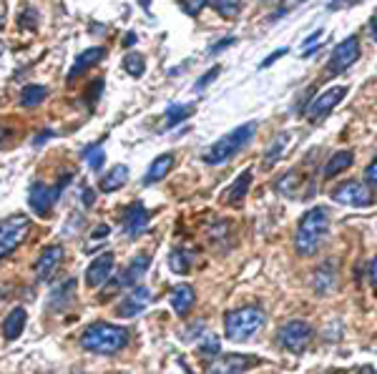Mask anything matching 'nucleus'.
<instances>
[{
    "mask_svg": "<svg viewBox=\"0 0 377 374\" xmlns=\"http://www.w3.org/2000/svg\"><path fill=\"white\" fill-rule=\"evenodd\" d=\"M330 234V209L327 206H315L305 211L297 223V237H294V249L299 256H315L319 246Z\"/></svg>",
    "mask_w": 377,
    "mask_h": 374,
    "instance_id": "f257e3e1",
    "label": "nucleus"
},
{
    "mask_svg": "<svg viewBox=\"0 0 377 374\" xmlns=\"http://www.w3.org/2000/svg\"><path fill=\"white\" fill-rule=\"evenodd\" d=\"M131 341L128 329L108 322H93L81 334V347L91 355H116Z\"/></svg>",
    "mask_w": 377,
    "mask_h": 374,
    "instance_id": "f03ea898",
    "label": "nucleus"
},
{
    "mask_svg": "<svg viewBox=\"0 0 377 374\" xmlns=\"http://www.w3.org/2000/svg\"><path fill=\"white\" fill-rule=\"evenodd\" d=\"M267 314L259 307H239L229 309L224 314V334L234 344L249 341L251 337L257 334L259 329L265 327Z\"/></svg>",
    "mask_w": 377,
    "mask_h": 374,
    "instance_id": "7ed1b4c3",
    "label": "nucleus"
},
{
    "mask_svg": "<svg viewBox=\"0 0 377 374\" xmlns=\"http://www.w3.org/2000/svg\"><path fill=\"white\" fill-rule=\"evenodd\" d=\"M254 128H257V124H244V126H239V128H234V131H229L224 138H219L217 144L204 153V164L219 166V164H224V161H229L234 153H239L249 144L251 136H254Z\"/></svg>",
    "mask_w": 377,
    "mask_h": 374,
    "instance_id": "20e7f679",
    "label": "nucleus"
},
{
    "mask_svg": "<svg viewBox=\"0 0 377 374\" xmlns=\"http://www.w3.org/2000/svg\"><path fill=\"white\" fill-rule=\"evenodd\" d=\"M28 231H31V219L26 214H13L0 221V262L26 241Z\"/></svg>",
    "mask_w": 377,
    "mask_h": 374,
    "instance_id": "39448f33",
    "label": "nucleus"
},
{
    "mask_svg": "<svg viewBox=\"0 0 377 374\" xmlns=\"http://www.w3.org/2000/svg\"><path fill=\"white\" fill-rule=\"evenodd\" d=\"M332 201H337V204L342 206H372L375 204V194H372V189H367V186L362 184V181H358V178H352V181H342V184H337L335 189H332Z\"/></svg>",
    "mask_w": 377,
    "mask_h": 374,
    "instance_id": "423d86ee",
    "label": "nucleus"
},
{
    "mask_svg": "<svg viewBox=\"0 0 377 374\" xmlns=\"http://www.w3.org/2000/svg\"><path fill=\"white\" fill-rule=\"evenodd\" d=\"M310 339H312V327L305 319H292V322H287L285 327L279 329V334H277V341L287 352H292V355L305 352Z\"/></svg>",
    "mask_w": 377,
    "mask_h": 374,
    "instance_id": "0eeeda50",
    "label": "nucleus"
},
{
    "mask_svg": "<svg viewBox=\"0 0 377 374\" xmlns=\"http://www.w3.org/2000/svg\"><path fill=\"white\" fill-rule=\"evenodd\" d=\"M347 96V85H335V88H327L324 93H319V96H315V99L307 103L305 113L307 119L312 121V124H317V121H322L327 113H332V108H337L340 101Z\"/></svg>",
    "mask_w": 377,
    "mask_h": 374,
    "instance_id": "6e6552de",
    "label": "nucleus"
},
{
    "mask_svg": "<svg viewBox=\"0 0 377 374\" xmlns=\"http://www.w3.org/2000/svg\"><path fill=\"white\" fill-rule=\"evenodd\" d=\"M360 58V40L358 35H350L344 38L335 51H332V58L327 63V76H337V73H344L350 66H355Z\"/></svg>",
    "mask_w": 377,
    "mask_h": 374,
    "instance_id": "1a4fd4ad",
    "label": "nucleus"
},
{
    "mask_svg": "<svg viewBox=\"0 0 377 374\" xmlns=\"http://www.w3.org/2000/svg\"><path fill=\"white\" fill-rule=\"evenodd\" d=\"M149 302H151V289L139 284V287H133V289L121 299L119 307H116V314H119L121 319H131V316L141 314V312L149 307Z\"/></svg>",
    "mask_w": 377,
    "mask_h": 374,
    "instance_id": "9d476101",
    "label": "nucleus"
},
{
    "mask_svg": "<svg viewBox=\"0 0 377 374\" xmlns=\"http://www.w3.org/2000/svg\"><path fill=\"white\" fill-rule=\"evenodd\" d=\"M113 266H116V256H113L111 251L96 256V259L88 264V269H86V284L91 287V289H99V287H103V284L111 279Z\"/></svg>",
    "mask_w": 377,
    "mask_h": 374,
    "instance_id": "9b49d317",
    "label": "nucleus"
},
{
    "mask_svg": "<svg viewBox=\"0 0 377 374\" xmlns=\"http://www.w3.org/2000/svg\"><path fill=\"white\" fill-rule=\"evenodd\" d=\"M257 362L249 355H217V359L209 362V374H244Z\"/></svg>",
    "mask_w": 377,
    "mask_h": 374,
    "instance_id": "f8f14e48",
    "label": "nucleus"
},
{
    "mask_svg": "<svg viewBox=\"0 0 377 374\" xmlns=\"http://www.w3.org/2000/svg\"><path fill=\"white\" fill-rule=\"evenodd\" d=\"M63 246L60 244H51L46 249L40 251L38 262H35V276H38L40 282H48L56 271L60 269V264H63Z\"/></svg>",
    "mask_w": 377,
    "mask_h": 374,
    "instance_id": "ddd939ff",
    "label": "nucleus"
},
{
    "mask_svg": "<svg viewBox=\"0 0 377 374\" xmlns=\"http://www.w3.org/2000/svg\"><path fill=\"white\" fill-rule=\"evenodd\" d=\"M28 204H31L35 216L48 219L51 216V209H53L56 204L53 189H48L43 181H35V184L31 186V191H28Z\"/></svg>",
    "mask_w": 377,
    "mask_h": 374,
    "instance_id": "4468645a",
    "label": "nucleus"
},
{
    "mask_svg": "<svg viewBox=\"0 0 377 374\" xmlns=\"http://www.w3.org/2000/svg\"><path fill=\"white\" fill-rule=\"evenodd\" d=\"M335 287H337V264L327 259L312 271V291L319 296H327Z\"/></svg>",
    "mask_w": 377,
    "mask_h": 374,
    "instance_id": "2eb2a0df",
    "label": "nucleus"
},
{
    "mask_svg": "<svg viewBox=\"0 0 377 374\" xmlns=\"http://www.w3.org/2000/svg\"><path fill=\"white\" fill-rule=\"evenodd\" d=\"M149 219H151V214L144 209V204H131L128 209L124 211V231L126 237H141L146 231V226H149Z\"/></svg>",
    "mask_w": 377,
    "mask_h": 374,
    "instance_id": "dca6fc26",
    "label": "nucleus"
},
{
    "mask_svg": "<svg viewBox=\"0 0 377 374\" xmlns=\"http://www.w3.org/2000/svg\"><path fill=\"white\" fill-rule=\"evenodd\" d=\"M149 266H151V256H149V254H136L131 262H128V266L124 269V274L119 276L121 287H139V282L146 276Z\"/></svg>",
    "mask_w": 377,
    "mask_h": 374,
    "instance_id": "f3484780",
    "label": "nucleus"
},
{
    "mask_svg": "<svg viewBox=\"0 0 377 374\" xmlns=\"http://www.w3.org/2000/svg\"><path fill=\"white\" fill-rule=\"evenodd\" d=\"M103 56H106V51H103L101 46H93V48H86V51H81L78 56H76V60H73L71 71H68V80H73L76 76H81V73L88 71L91 66H96Z\"/></svg>",
    "mask_w": 377,
    "mask_h": 374,
    "instance_id": "a211bd4d",
    "label": "nucleus"
},
{
    "mask_svg": "<svg viewBox=\"0 0 377 374\" xmlns=\"http://www.w3.org/2000/svg\"><path fill=\"white\" fill-rule=\"evenodd\" d=\"M196 304V291L189 284H179L176 289L171 291V309L176 316H186L192 312V307Z\"/></svg>",
    "mask_w": 377,
    "mask_h": 374,
    "instance_id": "6ab92c4d",
    "label": "nucleus"
},
{
    "mask_svg": "<svg viewBox=\"0 0 377 374\" xmlns=\"http://www.w3.org/2000/svg\"><path fill=\"white\" fill-rule=\"evenodd\" d=\"M28 322V312L23 307H15L10 314L6 316V322H3V337L6 341H15L20 334H23V329H26Z\"/></svg>",
    "mask_w": 377,
    "mask_h": 374,
    "instance_id": "aec40b11",
    "label": "nucleus"
},
{
    "mask_svg": "<svg viewBox=\"0 0 377 374\" xmlns=\"http://www.w3.org/2000/svg\"><path fill=\"white\" fill-rule=\"evenodd\" d=\"M174 153H161V156H156L151 161V166H149V171H146L144 176V184H156V181H161V178L169 176V171L174 169Z\"/></svg>",
    "mask_w": 377,
    "mask_h": 374,
    "instance_id": "412c9836",
    "label": "nucleus"
},
{
    "mask_svg": "<svg viewBox=\"0 0 377 374\" xmlns=\"http://www.w3.org/2000/svg\"><path fill=\"white\" fill-rule=\"evenodd\" d=\"M128 181V166H124V164H119L116 169H111L106 173V176L101 178V184H99V189L103 191V194H111V191H116V189H121V186Z\"/></svg>",
    "mask_w": 377,
    "mask_h": 374,
    "instance_id": "4be33fe9",
    "label": "nucleus"
},
{
    "mask_svg": "<svg viewBox=\"0 0 377 374\" xmlns=\"http://www.w3.org/2000/svg\"><path fill=\"white\" fill-rule=\"evenodd\" d=\"M249 186H251V171L246 169L239 173L237 181H234L232 189H229V194H226V204H232V206L242 204L246 196V191H249Z\"/></svg>",
    "mask_w": 377,
    "mask_h": 374,
    "instance_id": "5701e85b",
    "label": "nucleus"
},
{
    "mask_svg": "<svg viewBox=\"0 0 377 374\" xmlns=\"http://www.w3.org/2000/svg\"><path fill=\"white\" fill-rule=\"evenodd\" d=\"M352 161H355L352 151H337L330 161H327V164H324V178H335L337 173L347 171L352 166Z\"/></svg>",
    "mask_w": 377,
    "mask_h": 374,
    "instance_id": "b1692460",
    "label": "nucleus"
},
{
    "mask_svg": "<svg viewBox=\"0 0 377 374\" xmlns=\"http://www.w3.org/2000/svg\"><path fill=\"white\" fill-rule=\"evenodd\" d=\"M192 264H194V251L189 249H174L169 254V266H171L174 274H189L192 271Z\"/></svg>",
    "mask_w": 377,
    "mask_h": 374,
    "instance_id": "393cba45",
    "label": "nucleus"
},
{
    "mask_svg": "<svg viewBox=\"0 0 377 374\" xmlns=\"http://www.w3.org/2000/svg\"><path fill=\"white\" fill-rule=\"evenodd\" d=\"M290 146V133L282 131L274 141L269 144V148H267V156H265V164L267 166H274L279 161V158L285 156V148Z\"/></svg>",
    "mask_w": 377,
    "mask_h": 374,
    "instance_id": "a878e982",
    "label": "nucleus"
},
{
    "mask_svg": "<svg viewBox=\"0 0 377 374\" xmlns=\"http://www.w3.org/2000/svg\"><path fill=\"white\" fill-rule=\"evenodd\" d=\"M46 99H48V91L43 85H26L23 93H20V105H23V108H35V105H40Z\"/></svg>",
    "mask_w": 377,
    "mask_h": 374,
    "instance_id": "bb28decb",
    "label": "nucleus"
},
{
    "mask_svg": "<svg viewBox=\"0 0 377 374\" xmlns=\"http://www.w3.org/2000/svg\"><path fill=\"white\" fill-rule=\"evenodd\" d=\"M194 113V105H169L166 108V128H174L176 124H181L184 119H189Z\"/></svg>",
    "mask_w": 377,
    "mask_h": 374,
    "instance_id": "cd10ccee",
    "label": "nucleus"
},
{
    "mask_svg": "<svg viewBox=\"0 0 377 374\" xmlns=\"http://www.w3.org/2000/svg\"><path fill=\"white\" fill-rule=\"evenodd\" d=\"M214 10H217L221 18L232 20L242 13V0H212Z\"/></svg>",
    "mask_w": 377,
    "mask_h": 374,
    "instance_id": "c85d7f7f",
    "label": "nucleus"
},
{
    "mask_svg": "<svg viewBox=\"0 0 377 374\" xmlns=\"http://www.w3.org/2000/svg\"><path fill=\"white\" fill-rule=\"evenodd\" d=\"M299 184H302L299 173H297V171H290V173H285V176L277 181V191L292 198V196H297V191H294V189H299Z\"/></svg>",
    "mask_w": 377,
    "mask_h": 374,
    "instance_id": "c756f323",
    "label": "nucleus"
},
{
    "mask_svg": "<svg viewBox=\"0 0 377 374\" xmlns=\"http://www.w3.org/2000/svg\"><path fill=\"white\" fill-rule=\"evenodd\" d=\"M124 68H126V73H128V76H133V78H141V76H144V71H146L144 56H141V53H128V56L124 58Z\"/></svg>",
    "mask_w": 377,
    "mask_h": 374,
    "instance_id": "7c9ffc66",
    "label": "nucleus"
},
{
    "mask_svg": "<svg viewBox=\"0 0 377 374\" xmlns=\"http://www.w3.org/2000/svg\"><path fill=\"white\" fill-rule=\"evenodd\" d=\"M83 156L88 158V164H91L93 171H99L101 166H103V161H106V153L101 151L99 146H96V153H93V146H91V148H86V151H83Z\"/></svg>",
    "mask_w": 377,
    "mask_h": 374,
    "instance_id": "2f4dec72",
    "label": "nucleus"
},
{
    "mask_svg": "<svg viewBox=\"0 0 377 374\" xmlns=\"http://www.w3.org/2000/svg\"><path fill=\"white\" fill-rule=\"evenodd\" d=\"M199 352L206 357H212V355H219V339L214 334H206L204 341H199Z\"/></svg>",
    "mask_w": 377,
    "mask_h": 374,
    "instance_id": "473e14b6",
    "label": "nucleus"
},
{
    "mask_svg": "<svg viewBox=\"0 0 377 374\" xmlns=\"http://www.w3.org/2000/svg\"><path fill=\"white\" fill-rule=\"evenodd\" d=\"M179 3L189 15H196V13H201V8H204L209 0H179Z\"/></svg>",
    "mask_w": 377,
    "mask_h": 374,
    "instance_id": "72a5a7b5",
    "label": "nucleus"
},
{
    "mask_svg": "<svg viewBox=\"0 0 377 374\" xmlns=\"http://www.w3.org/2000/svg\"><path fill=\"white\" fill-rule=\"evenodd\" d=\"M35 23H38V15H35V8H28L26 15L20 18V26L28 28V31H35Z\"/></svg>",
    "mask_w": 377,
    "mask_h": 374,
    "instance_id": "f704fd0d",
    "label": "nucleus"
},
{
    "mask_svg": "<svg viewBox=\"0 0 377 374\" xmlns=\"http://www.w3.org/2000/svg\"><path fill=\"white\" fill-rule=\"evenodd\" d=\"M305 0H282V6H279V10L274 15H271V20L274 18H282V15H287L292 10V8H297V6H302Z\"/></svg>",
    "mask_w": 377,
    "mask_h": 374,
    "instance_id": "c9c22d12",
    "label": "nucleus"
},
{
    "mask_svg": "<svg viewBox=\"0 0 377 374\" xmlns=\"http://www.w3.org/2000/svg\"><path fill=\"white\" fill-rule=\"evenodd\" d=\"M217 76H219V66H217V68H212L209 73H204V76H201V78L196 80V85H194V88H196V91H201V88H206V85L212 83V80L217 78Z\"/></svg>",
    "mask_w": 377,
    "mask_h": 374,
    "instance_id": "e433bc0d",
    "label": "nucleus"
},
{
    "mask_svg": "<svg viewBox=\"0 0 377 374\" xmlns=\"http://www.w3.org/2000/svg\"><path fill=\"white\" fill-rule=\"evenodd\" d=\"M282 56H287V48H279V51L269 53V56H267V58L262 60V63H259V71H265V68H269L271 63H274V60H279Z\"/></svg>",
    "mask_w": 377,
    "mask_h": 374,
    "instance_id": "4c0bfd02",
    "label": "nucleus"
},
{
    "mask_svg": "<svg viewBox=\"0 0 377 374\" xmlns=\"http://www.w3.org/2000/svg\"><path fill=\"white\" fill-rule=\"evenodd\" d=\"M367 276H370V284H372V289L377 291V254L372 256L370 266H367Z\"/></svg>",
    "mask_w": 377,
    "mask_h": 374,
    "instance_id": "58836bf2",
    "label": "nucleus"
},
{
    "mask_svg": "<svg viewBox=\"0 0 377 374\" xmlns=\"http://www.w3.org/2000/svg\"><path fill=\"white\" fill-rule=\"evenodd\" d=\"M232 43H234V38H232V35H229V38H224V40H219L217 46H214V48H212V51H209V56H217V53H221V51H226V48L232 46Z\"/></svg>",
    "mask_w": 377,
    "mask_h": 374,
    "instance_id": "ea45409f",
    "label": "nucleus"
},
{
    "mask_svg": "<svg viewBox=\"0 0 377 374\" xmlns=\"http://www.w3.org/2000/svg\"><path fill=\"white\" fill-rule=\"evenodd\" d=\"M352 3H358V0H330L327 8H330V10H342V8H350Z\"/></svg>",
    "mask_w": 377,
    "mask_h": 374,
    "instance_id": "a19ab883",
    "label": "nucleus"
},
{
    "mask_svg": "<svg viewBox=\"0 0 377 374\" xmlns=\"http://www.w3.org/2000/svg\"><path fill=\"white\" fill-rule=\"evenodd\" d=\"M56 136V131H51V128H46L43 133H38V136L33 138V146H43L48 141V138H53Z\"/></svg>",
    "mask_w": 377,
    "mask_h": 374,
    "instance_id": "79ce46f5",
    "label": "nucleus"
},
{
    "mask_svg": "<svg viewBox=\"0 0 377 374\" xmlns=\"http://www.w3.org/2000/svg\"><path fill=\"white\" fill-rule=\"evenodd\" d=\"M367 181H372V184H377V158L372 161L370 166H367Z\"/></svg>",
    "mask_w": 377,
    "mask_h": 374,
    "instance_id": "37998d69",
    "label": "nucleus"
},
{
    "mask_svg": "<svg viewBox=\"0 0 377 374\" xmlns=\"http://www.w3.org/2000/svg\"><path fill=\"white\" fill-rule=\"evenodd\" d=\"M83 206H86V209L93 206V189H88V186L83 189Z\"/></svg>",
    "mask_w": 377,
    "mask_h": 374,
    "instance_id": "c03bdc74",
    "label": "nucleus"
},
{
    "mask_svg": "<svg viewBox=\"0 0 377 374\" xmlns=\"http://www.w3.org/2000/svg\"><path fill=\"white\" fill-rule=\"evenodd\" d=\"M103 237H108V226H106V223H101L99 231H93V234H91V239H103Z\"/></svg>",
    "mask_w": 377,
    "mask_h": 374,
    "instance_id": "a18cd8bd",
    "label": "nucleus"
},
{
    "mask_svg": "<svg viewBox=\"0 0 377 374\" xmlns=\"http://www.w3.org/2000/svg\"><path fill=\"white\" fill-rule=\"evenodd\" d=\"M319 38H322V28H317V33H312L310 38L305 40V48H310L312 43H315V40H319Z\"/></svg>",
    "mask_w": 377,
    "mask_h": 374,
    "instance_id": "49530a36",
    "label": "nucleus"
},
{
    "mask_svg": "<svg viewBox=\"0 0 377 374\" xmlns=\"http://www.w3.org/2000/svg\"><path fill=\"white\" fill-rule=\"evenodd\" d=\"M133 43H136V33H128V35L124 38V46L128 48V46H133Z\"/></svg>",
    "mask_w": 377,
    "mask_h": 374,
    "instance_id": "de8ad7c7",
    "label": "nucleus"
},
{
    "mask_svg": "<svg viewBox=\"0 0 377 374\" xmlns=\"http://www.w3.org/2000/svg\"><path fill=\"white\" fill-rule=\"evenodd\" d=\"M358 374H377V372H375V367H370V364H367V367H362Z\"/></svg>",
    "mask_w": 377,
    "mask_h": 374,
    "instance_id": "09e8293b",
    "label": "nucleus"
},
{
    "mask_svg": "<svg viewBox=\"0 0 377 374\" xmlns=\"http://www.w3.org/2000/svg\"><path fill=\"white\" fill-rule=\"evenodd\" d=\"M6 136H8V131H3V128H0V144L6 141Z\"/></svg>",
    "mask_w": 377,
    "mask_h": 374,
    "instance_id": "8fccbe9b",
    "label": "nucleus"
},
{
    "mask_svg": "<svg viewBox=\"0 0 377 374\" xmlns=\"http://www.w3.org/2000/svg\"><path fill=\"white\" fill-rule=\"evenodd\" d=\"M372 40H375V43H377V26L372 28Z\"/></svg>",
    "mask_w": 377,
    "mask_h": 374,
    "instance_id": "3c124183",
    "label": "nucleus"
},
{
    "mask_svg": "<svg viewBox=\"0 0 377 374\" xmlns=\"http://www.w3.org/2000/svg\"><path fill=\"white\" fill-rule=\"evenodd\" d=\"M0 53H3V43H0Z\"/></svg>",
    "mask_w": 377,
    "mask_h": 374,
    "instance_id": "603ef678",
    "label": "nucleus"
}]
</instances>
